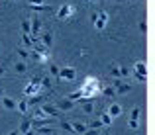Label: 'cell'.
<instances>
[{"instance_id": "1", "label": "cell", "mask_w": 155, "mask_h": 135, "mask_svg": "<svg viewBox=\"0 0 155 135\" xmlns=\"http://www.w3.org/2000/svg\"><path fill=\"white\" fill-rule=\"evenodd\" d=\"M77 79V71L73 67H63L59 69V72H57V79H55V84L63 82V80H75Z\"/></svg>"}, {"instance_id": "2", "label": "cell", "mask_w": 155, "mask_h": 135, "mask_svg": "<svg viewBox=\"0 0 155 135\" xmlns=\"http://www.w3.org/2000/svg\"><path fill=\"white\" fill-rule=\"evenodd\" d=\"M75 10L77 8L73 6V4H63V6L57 10V18L59 20H65V18H71L73 14H75Z\"/></svg>"}, {"instance_id": "3", "label": "cell", "mask_w": 155, "mask_h": 135, "mask_svg": "<svg viewBox=\"0 0 155 135\" xmlns=\"http://www.w3.org/2000/svg\"><path fill=\"white\" fill-rule=\"evenodd\" d=\"M106 22H108V12H106V10H98V12H96L94 27H96V30H104V27H106Z\"/></svg>"}, {"instance_id": "4", "label": "cell", "mask_w": 155, "mask_h": 135, "mask_svg": "<svg viewBox=\"0 0 155 135\" xmlns=\"http://www.w3.org/2000/svg\"><path fill=\"white\" fill-rule=\"evenodd\" d=\"M112 86H114V90H116V94H128L130 90L134 88L132 84H126V82H120V80H116V82H114Z\"/></svg>"}, {"instance_id": "5", "label": "cell", "mask_w": 155, "mask_h": 135, "mask_svg": "<svg viewBox=\"0 0 155 135\" xmlns=\"http://www.w3.org/2000/svg\"><path fill=\"white\" fill-rule=\"evenodd\" d=\"M39 110H41V112L45 114V116L61 117V116H59V112H57V108H55V106H51V104H43V106H41V108H39Z\"/></svg>"}, {"instance_id": "6", "label": "cell", "mask_w": 155, "mask_h": 135, "mask_svg": "<svg viewBox=\"0 0 155 135\" xmlns=\"http://www.w3.org/2000/svg\"><path fill=\"white\" fill-rule=\"evenodd\" d=\"M120 114H122V106L120 104H116V102H114V104H110V108H108V116L112 117H120Z\"/></svg>"}, {"instance_id": "7", "label": "cell", "mask_w": 155, "mask_h": 135, "mask_svg": "<svg viewBox=\"0 0 155 135\" xmlns=\"http://www.w3.org/2000/svg\"><path fill=\"white\" fill-rule=\"evenodd\" d=\"M73 106H75V102H73V100H67V98H65V100H59V102H57V108H59L61 112H69Z\"/></svg>"}, {"instance_id": "8", "label": "cell", "mask_w": 155, "mask_h": 135, "mask_svg": "<svg viewBox=\"0 0 155 135\" xmlns=\"http://www.w3.org/2000/svg\"><path fill=\"white\" fill-rule=\"evenodd\" d=\"M81 86H92V88H100V80L96 79V76H87V79L83 80V84Z\"/></svg>"}, {"instance_id": "9", "label": "cell", "mask_w": 155, "mask_h": 135, "mask_svg": "<svg viewBox=\"0 0 155 135\" xmlns=\"http://www.w3.org/2000/svg\"><path fill=\"white\" fill-rule=\"evenodd\" d=\"M134 72H137V75H145V76H147V65H145V61H137V63L134 65Z\"/></svg>"}, {"instance_id": "10", "label": "cell", "mask_w": 155, "mask_h": 135, "mask_svg": "<svg viewBox=\"0 0 155 135\" xmlns=\"http://www.w3.org/2000/svg\"><path fill=\"white\" fill-rule=\"evenodd\" d=\"M100 92H102L106 98H110V100H114V98H116V90H114L112 84H108V86H100Z\"/></svg>"}, {"instance_id": "11", "label": "cell", "mask_w": 155, "mask_h": 135, "mask_svg": "<svg viewBox=\"0 0 155 135\" xmlns=\"http://www.w3.org/2000/svg\"><path fill=\"white\" fill-rule=\"evenodd\" d=\"M110 72H112V76L118 79V76H126V75H128V69H126V67H116V65H114V67L110 69Z\"/></svg>"}, {"instance_id": "12", "label": "cell", "mask_w": 155, "mask_h": 135, "mask_svg": "<svg viewBox=\"0 0 155 135\" xmlns=\"http://www.w3.org/2000/svg\"><path fill=\"white\" fill-rule=\"evenodd\" d=\"M79 102L83 104V110L87 114H92V110H94V104H92V100H84V98H79Z\"/></svg>"}, {"instance_id": "13", "label": "cell", "mask_w": 155, "mask_h": 135, "mask_svg": "<svg viewBox=\"0 0 155 135\" xmlns=\"http://www.w3.org/2000/svg\"><path fill=\"white\" fill-rule=\"evenodd\" d=\"M0 100H2V106L6 110H16V100H12V98H8V96L0 98Z\"/></svg>"}, {"instance_id": "14", "label": "cell", "mask_w": 155, "mask_h": 135, "mask_svg": "<svg viewBox=\"0 0 155 135\" xmlns=\"http://www.w3.org/2000/svg\"><path fill=\"white\" fill-rule=\"evenodd\" d=\"M34 94H39V88L38 86H34V84H28L26 88H24V96H34Z\"/></svg>"}, {"instance_id": "15", "label": "cell", "mask_w": 155, "mask_h": 135, "mask_svg": "<svg viewBox=\"0 0 155 135\" xmlns=\"http://www.w3.org/2000/svg\"><path fill=\"white\" fill-rule=\"evenodd\" d=\"M51 43H53V35H51V31H45L43 34V37H41V45H45L47 49L51 47Z\"/></svg>"}, {"instance_id": "16", "label": "cell", "mask_w": 155, "mask_h": 135, "mask_svg": "<svg viewBox=\"0 0 155 135\" xmlns=\"http://www.w3.org/2000/svg\"><path fill=\"white\" fill-rule=\"evenodd\" d=\"M41 100H45V96H41V94H34V96H30V100H26V102H28V106H35V104H39Z\"/></svg>"}, {"instance_id": "17", "label": "cell", "mask_w": 155, "mask_h": 135, "mask_svg": "<svg viewBox=\"0 0 155 135\" xmlns=\"http://www.w3.org/2000/svg\"><path fill=\"white\" fill-rule=\"evenodd\" d=\"M71 127H73V131H77V133H84V131H87V125L81 124V121H73Z\"/></svg>"}, {"instance_id": "18", "label": "cell", "mask_w": 155, "mask_h": 135, "mask_svg": "<svg viewBox=\"0 0 155 135\" xmlns=\"http://www.w3.org/2000/svg\"><path fill=\"white\" fill-rule=\"evenodd\" d=\"M140 114H141V108H140V106L132 108V112H130V121H137V120H140Z\"/></svg>"}, {"instance_id": "19", "label": "cell", "mask_w": 155, "mask_h": 135, "mask_svg": "<svg viewBox=\"0 0 155 135\" xmlns=\"http://www.w3.org/2000/svg\"><path fill=\"white\" fill-rule=\"evenodd\" d=\"M14 71L18 72V75H22V72H26L28 71V67H26V63H24V61H18V63L14 65Z\"/></svg>"}, {"instance_id": "20", "label": "cell", "mask_w": 155, "mask_h": 135, "mask_svg": "<svg viewBox=\"0 0 155 135\" xmlns=\"http://www.w3.org/2000/svg\"><path fill=\"white\" fill-rule=\"evenodd\" d=\"M16 110H18L20 114H26V110H28V102H26V100L16 102Z\"/></svg>"}, {"instance_id": "21", "label": "cell", "mask_w": 155, "mask_h": 135, "mask_svg": "<svg viewBox=\"0 0 155 135\" xmlns=\"http://www.w3.org/2000/svg\"><path fill=\"white\" fill-rule=\"evenodd\" d=\"M100 121H102V125H106V127L112 124V117L108 116V112H102V114H100Z\"/></svg>"}, {"instance_id": "22", "label": "cell", "mask_w": 155, "mask_h": 135, "mask_svg": "<svg viewBox=\"0 0 155 135\" xmlns=\"http://www.w3.org/2000/svg\"><path fill=\"white\" fill-rule=\"evenodd\" d=\"M28 129H31V120H24L22 124H20L18 131H28Z\"/></svg>"}, {"instance_id": "23", "label": "cell", "mask_w": 155, "mask_h": 135, "mask_svg": "<svg viewBox=\"0 0 155 135\" xmlns=\"http://www.w3.org/2000/svg\"><path fill=\"white\" fill-rule=\"evenodd\" d=\"M102 127V121L100 120H94V121H91V124L87 125V129H100Z\"/></svg>"}, {"instance_id": "24", "label": "cell", "mask_w": 155, "mask_h": 135, "mask_svg": "<svg viewBox=\"0 0 155 135\" xmlns=\"http://www.w3.org/2000/svg\"><path fill=\"white\" fill-rule=\"evenodd\" d=\"M22 41H24V47H26V49H30L31 45H34L31 39H30V35H26V34H22Z\"/></svg>"}, {"instance_id": "25", "label": "cell", "mask_w": 155, "mask_h": 135, "mask_svg": "<svg viewBox=\"0 0 155 135\" xmlns=\"http://www.w3.org/2000/svg\"><path fill=\"white\" fill-rule=\"evenodd\" d=\"M22 34L30 35V20H24L22 22Z\"/></svg>"}, {"instance_id": "26", "label": "cell", "mask_w": 155, "mask_h": 135, "mask_svg": "<svg viewBox=\"0 0 155 135\" xmlns=\"http://www.w3.org/2000/svg\"><path fill=\"white\" fill-rule=\"evenodd\" d=\"M79 98H83V94H81V88L77 90V92L69 94V96H67V100H73V102H75V100H79Z\"/></svg>"}, {"instance_id": "27", "label": "cell", "mask_w": 155, "mask_h": 135, "mask_svg": "<svg viewBox=\"0 0 155 135\" xmlns=\"http://www.w3.org/2000/svg\"><path fill=\"white\" fill-rule=\"evenodd\" d=\"M59 125H61V129H65V131H73L71 124H69L67 120H61V121H59Z\"/></svg>"}, {"instance_id": "28", "label": "cell", "mask_w": 155, "mask_h": 135, "mask_svg": "<svg viewBox=\"0 0 155 135\" xmlns=\"http://www.w3.org/2000/svg\"><path fill=\"white\" fill-rule=\"evenodd\" d=\"M41 88H51V79L49 76H41Z\"/></svg>"}, {"instance_id": "29", "label": "cell", "mask_w": 155, "mask_h": 135, "mask_svg": "<svg viewBox=\"0 0 155 135\" xmlns=\"http://www.w3.org/2000/svg\"><path fill=\"white\" fill-rule=\"evenodd\" d=\"M16 53H18V55L22 57V59H28V57H30V51H28V49H22V47L16 49Z\"/></svg>"}, {"instance_id": "30", "label": "cell", "mask_w": 155, "mask_h": 135, "mask_svg": "<svg viewBox=\"0 0 155 135\" xmlns=\"http://www.w3.org/2000/svg\"><path fill=\"white\" fill-rule=\"evenodd\" d=\"M57 72H59V67H57V65H51L49 67V75H53L57 79Z\"/></svg>"}, {"instance_id": "31", "label": "cell", "mask_w": 155, "mask_h": 135, "mask_svg": "<svg viewBox=\"0 0 155 135\" xmlns=\"http://www.w3.org/2000/svg\"><path fill=\"white\" fill-rule=\"evenodd\" d=\"M30 6H39V4H45V0H28Z\"/></svg>"}, {"instance_id": "32", "label": "cell", "mask_w": 155, "mask_h": 135, "mask_svg": "<svg viewBox=\"0 0 155 135\" xmlns=\"http://www.w3.org/2000/svg\"><path fill=\"white\" fill-rule=\"evenodd\" d=\"M134 76H136L140 82H147V76H145V75H137V72H134Z\"/></svg>"}, {"instance_id": "33", "label": "cell", "mask_w": 155, "mask_h": 135, "mask_svg": "<svg viewBox=\"0 0 155 135\" xmlns=\"http://www.w3.org/2000/svg\"><path fill=\"white\" fill-rule=\"evenodd\" d=\"M140 31H141V34H147V24H145V22H140Z\"/></svg>"}, {"instance_id": "34", "label": "cell", "mask_w": 155, "mask_h": 135, "mask_svg": "<svg viewBox=\"0 0 155 135\" xmlns=\"http://www.w3.org/2000/svg\"><path fill=\"white\" fill-rule=\"evenodd\" d=\"M83 135H98V129H87Z\"/></svg>"}, {"instance_id": "35", "label": "cell", "mask_w": 155, "mask_h": 135, "mask_svg": "<svg viewBox=\"0 0 155 135\" xmlns=\"http://www.w3.org/2000/svg\"><path fill=\"white\" fill-rule=\"evenodd\" d=\"M4 72H6V65H0V76H2Z\"/></svg>"}, {"instance_id": "36", "label": "cell", "mask_w": 155, "mask_h": 135, "mask_svg": "<svg viewBox=\"0 0 155 135\" xmlns=\"http://www.w3.org/2000/svg\"><path fill=\"white\" fill-rule=\"evenodd\" d=\"M34 131H35V127H31V129H28V131L24 133V135H34Z\"/></svg>"}, {"instance_id": "37", "label": "cell", "mask_w": 155, "mask_h": 135, "mask_svg": "<svg viewBox=\"0 0 155 135\" xmlns=\"http://www.w3.org/2000/svg\"><path fill=\"white\" fill-rule=\"evenodd\" d=\"M10 135H20V131H18V129H14V131H10Z\"/></svg>"}, {"instance_id": "38", "label": "cell", "mask_w": 155, "mask_h": 135, "mask_svg": "<svg viewBox=\"0 0 155 135\" xmlns=\"http://www.w3.org/2000/svg\"><path fill=\"white\" fill-rule=\"evenodd\" d=\"M2 94H4V88H2V86H0V98H2Z\"/></svg>"}, {"instance_id": "39", "label": "cell", "mask_w": 155, "mask_h": 135, "mask_svg": "<svg viewBox=\"0 0 155 135\" xmlns=\"http://www.w3.org/2000/svg\"><path fill=\"white\" fill-rule=\"evenodd\" d=\"M51 135H57V131H51Z\"/></svg>"}, {"instance_id": "40", "label": "cell", "mask_w": 155, "mask_h": 135, "mask_svg": "<svg viewBox=\"0 0 155 135\" xmlns=\"http://www.w3.org/2000/svg\"><path fill=\"white\" fill-rule=\"evenodd\" d=\"M104 135H110V133H108V131H104Z\"/></svg>"}, {"instance_id": "41", "label": "cell", "mask_w": 155, "mask_h": 135, "mask_svg": "<svg viewBox=\"0 0 155 135\" xmlns=\"http://www.w3.org/2000/svg\"><path fill=\"white\" fill-rule=\"evenodd\" d=\"M91 2H96V0H91Z\"/></svg>"}, {"instance_id": "42", "label": "cell", "mask_w": 155, "mask_h": 135, "mask_svg": "<svg viewBox=\"0 0 155 135\" xmlns=\"http://www.w3.org/2000/svg\"><path fill=\"white\" fill-rule=\"evenodd\" d=\"M12 2H16V0H12Z\"/></svg>"}]
</instances>
